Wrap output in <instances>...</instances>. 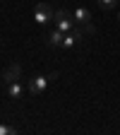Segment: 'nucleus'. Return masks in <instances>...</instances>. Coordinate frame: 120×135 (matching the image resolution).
<instances>
[{
  "label": "nucleus",
  "mask_w": 120,
  "mask_h": 135,
  "mask_svg": "<svg viewBox=\"0 0 120 135\" xmlns=\"http://www.w3.org/2000/svg\"><path fill=\"white\" fill-rule=\"evenodd\" d=\"M48 82H50V77H46V75H36V77L29 80L27 92H29L31 97H41V94L46 92V87H48Z\"/></svg>",
  "instance_id": "1"
},
{
  "label": "nucleus",
  "mask_w": 120,
  "mask_h": 135,
  "mask_svg": "<svg viewBox=\"0 0 120 135\" xmlns=\"http://www.w3.org/2000/svg\"><path fill=\"white\" fill-rule=\"evenodd\" d=\"M53 17H55L53 7L46 5V3H39L36 7H34V22H36V24H46V22L53 20Z\"/></svg>",
  "instance_id": "2"
},
{
  "label": "nucleus",
  "mask_w": 120,
  "mask_h": 135,
  "mask_svg": "<svg viewBox=\"0 0 120 135\" xmlns=\"http://www.w3.org/2000/svg\"><path fill=\"white\" fill-rule=\"evenodd\" d=\"M53 20H55V27H58L62 34H67V31H72V29H75V20H72V17L67 15L65 10H58Z\"/></svg>",
  "instance_id": "3"
},
{
  "label": "nucleus",
  "mask_w": 120,
  "mask_h": 135,
  "mask_svg": "<svg viewBox=\"0 0 120 135\" xmlns=\"http://www.w3.org/2000/svg\"><path fill=\"white\" fill-rule=\"evenodd\" d=\"M82 39H84V29H82V27H75L72 31H67V34H65V39H62V48H75Z\"/></svg>",
  "instance_id": "4"
},
{
  "label": "nucleus",
  "mask_w": 120,
  "mask_h": 135,
  "mask_svg": "<svg viewBox=\"0 0 120 135\" xmlns=\"http://www.w3.org/2000/svg\"><path fill=\"white\" fill-rule=\"evenodd\" d=\"M19 75H22V65H19V63H12L10 68H5V70H3V82H5V84L17 82V80H19Z\"/></svg>",
  "instance_id": "5"
},
{
  "label": "nucleus",
  "mask_w": 120,
  "mask_h": 135,
  "mask_svg": "<svg viewBox=\"0 0 120 135\" xmlns=\"http://www.w3.org/2000/svg\"><path fill=\"white\" fill-rule=\"evenodd\" d=\"M72 20H75L77 27H84V24H89V22H91V12H89L87 7H77V10L72 12Z\"/></svg>",
  "instance_id": "6"
},
{
  "label": "nucleus",
  "mask_w": 120,
  "mask_h": 135,
  "mask_svg": "<svg viewBox=\"0 0 120 135\" xmlns=\"http://www.w3.org/2000/svg\"><path fill=\"white\" fill-rule=\"evenodd\" d=\"M5 89H7V97H10V99H22V94H24V87H22V82H19V80L5 84Z\"/></svg>",
  "instance_id": "7"
},
{
  "label": "nucleus",
  "mask_w": 120,
  "mask_h": 135,
  "mask_svg": "<svg viewBox=\"0 0 120 135\" xmlns=\"http://www.w3.org/2000/svg\"><path fill=\"white\" fill-rule=\"evenodd\" d=\"M62 39H65V34L55 27L53 31H48L46 34V41H48V46H62Z\"/></svg>",
  "instance_id": "8"
},
{
  "label": "nucleus",
  "mask_w": 120,
  "mask_h": 135,
  "mask_svg": "<svg viewBox=\"0 0 120 135\" xmlns=\"http://www.w3.org/2000/svg\"><path fill=\"white\" fill-rule=\"evenodd\" d=\"M17 133V128H12V126H5V123H0V135H14Z\"/></svg>",
  "instance_id": "9"
},
{
  "label": "nucleus",
  "mask_w": 120,
  "mask_h": 135,
  "mask_svg": "<svg viewBox=\"0 0 120 135\" xmlns=\"http://www.w3.org/2000/svg\"><path fill=\"white\" fill-rule=\"evenodd\" d=\"M98 5L103 7V10H113V7L118 5V0H98Z\"/></svg>",
  "instance_id": "10"
},
{
  "label": "nucleus",
  "mask_w": 120,
  "mask_h": 135,
  "mask_svg": "<svg viewBox=\"0 0 120 135\" xmlns=\"http://www.w3.org/2000/svg\"><path fill=\"white\" fill-rule=\"evenodd\" d=\"M118 20H120V15H118Z\"/></svg>",
  "instance_id": "11"
}]
</instances>
